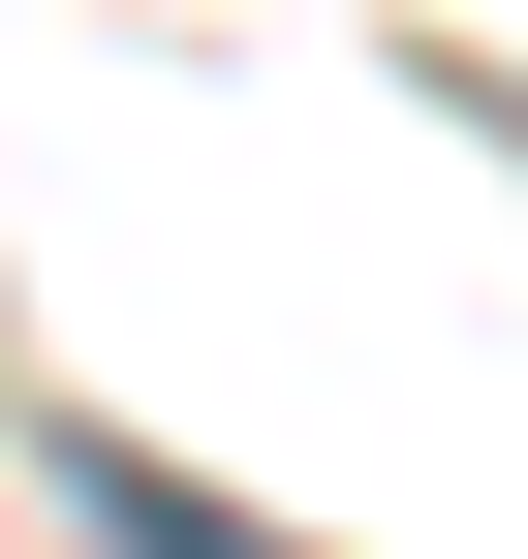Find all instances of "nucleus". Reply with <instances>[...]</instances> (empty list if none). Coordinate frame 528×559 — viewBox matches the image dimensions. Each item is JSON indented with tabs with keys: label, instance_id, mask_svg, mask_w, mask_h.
Wrapping results in <instances>:
<instances>
[{
	"label": "nucleus",
	"instance_id": "f257e3e1",
	"mask_svg": "<svg viewBox=\"0 0 528 559\" xmlns=\"http://www.w3.org/2000/svg\"><path fill=\"white\" fill-rule=\"evenodd\" d=\"M62 498H94V559H280V528H249V498H187L156 436H62Z\"/></svg>",
	"mask_w": 528,
	"mask_h": 559
}]
</instances>
